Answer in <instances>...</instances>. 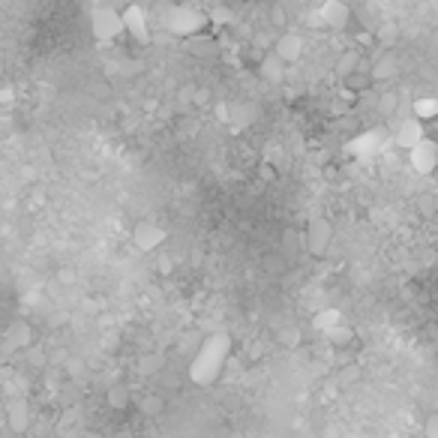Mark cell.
<instances>
[{"mask_svg":"<svg viewBox=\"0 0 438 438\" xmlns=\"http://www.w3.org/2000/svg\"><path fill=\"white\" fill-rule=\"evenodd\" d=\"M6 345L15 351H30L36 345V327L30 322H12L6 331Z\"/></svg>","mask_w":438,"mask_h":438,"instance_id":"obj_11","label":"cell"},{"mask_svg":"<svg viewBox=\"0 0 438 438\" xmlns=\"http://www.w3.org/2000/svg\"><path fill=\"white\" fill-rule=\"evenodd\" d=\"M396 108H399V94H394V90H385V94H378V99H376V112L385 117V121L396 117Z\"/></svg>","mask_w":438,"mask_h":438,"instance_id":"obj_19","label":"cell"},{"mask_svg":"<svg viewBox=\"0 0 438 438\" xmlns=\"http://www.w3.org/2000/svg\"><path fill=\"white\" fill-rule=\"evenodd\" d=\"M358 378H360V369L358 367H349V369L340 372V385H351V381H358Z\"/></svg>","mask_w":438,"mask_h":438,"instance_id":"obj_26","label":"cell"},{"mask_svg":"<svg viewBox=\"0 0 438 438\" xmlns=\"http://www.w3.org/2000/svg\"><path fill=\"white\" fill-rule=\"evenodd\" d=\"M342 90H345V94H351V96L369 94V90H372V78H369V63L367 60L360 63V69H354L351 76L342 78Z\"/></svg>","mask_w":438,"mask_h":438,"instance_id":"obj_14","label":"cell"},{"mask_svg":"<svg viewBox=\"0 0 438 438\" xmlns=\"http://www.w3.org/2000/svg\"><path fill=\"white\" fill-rule=\"evenodd\" d=\"M259 72H261L264 81H270V85H282V81H286V63H282L273 51H268L259 60Z\"/></svg>","mask_w":438,"mask_h":438,"instance_id":"obj_15","label":"cell"},{"mask_svg":"<svg viewBox=\"0 0 438 438\" xmlns=\"http://www.w3.org/2000/svg\"><path fill=\"white\" fill-rule=\"evenodd\" d=\"M282 237H286V243H291V240H297V231H291V228H288V231L282 234Z\"/></svg>","mask_w":438,"mask_h":438,"instance_id":"obj_29","label":"cell"},{"mask_svg":"<svg viewBox=\"0 0 438 438\" xmlns=\"http://www.w3.org/2000/svg\"><path fill=\"white\" fill-rule=\"evenodd\" d=\"M30 421H33L30 405H27L24 399H15V403L6 408V426H9V432H12V435L21 438V435L30 432Z\"/></svg>","mask_w":438,"mask_h":438,"instance_id":"obj_12","label":"cell"},{"mask_svg":"<svg viewBox=\"0 0 438 438\" xmlns=\"http://www.w3.org/2000/svg\"><path fill=\"white\" fill-rule=\"evenodd\" d=\"M423 139H426V126L417 123L414 117H405V121L396 126V132H394V144L399 150H405V153L412 150L417 141H423Z\"/></svg>","mask_w":438,"mask_h":438,"instance_id":"obj_10","label":"cell"},{"mask_svg":"<svg viewBox=\"0 0 438 438\" xmlns=\"http://www.w3.org/2000/svg\"><path fill=\"white\" fill-rule=\"evenodd\" d=\"M423 438H438V414H430L423 423Z\"/></svg>","mask_w":438,"mask_h":438,"instance_id":"obj_24","label":"cell"},{"mask_svg":"<svg viewBox=\"0 0 438 438\" xmlns=\"http://www.w3.org/2000/svg\"><path fill=\"white\" fill-rule=\"evenodd\" d=\"M0 385H3V378H0Z\"/></svg>","mask_w":438,"mask_h":438,"instance_id":"obj_30","label":"cell"},{"mask_svg":"<svg viewBox=\"0 0 438 438\" xmlns=\"http://www.w3.org/2000/svg\"><path fill=\"white\" fill-rule=\"evenodd\" d=\"M304 49H306V42H304V36L295 33V30H282L277 40H273V54L286 63V67H291V63H297L300 58H304Z\"/></svg>","mask_w":438,"mask_h":438,"instance_id":"obj_7","label":"cell"},{"mask_svg":"<svg viewBox=\"0 0 438 438\" xmlns=\"http://www.w3.org/2000/svg\"><path fill=\"white\" fill-rule=\"evenodd\" d=\"M105 403H108V408H114V412H126V408L132 405V390L126 385H112L105 390Z\"/></svg>","mask_w":438,"mask_h":438,"instance_id":"obj_18","label":"cell"},{"mask_svg":"<svg viewBox=\"0 0 438 438\" xmlns=\"http://www.w3.org/2000/svg\"><path fill=\"white\" fill-rule=\"evenodd\" d=\"M166 24H168V30L175 36H186V40H193V36L202 33L211 21H207V15L202 12V9H195V6H175V9H168Z\"/></svg>","mask_w":438,"mask_h":438,"instance_id":"obj_3","label":"cell"},{"mask_svg":"<svg viewBox=\"0 0 438 438\" xmlns=\"http://www.w3.org/2000/svg\"><path fill=\"white\" fill-rule=\"evenodd\" d=\"M231 333L228 331H216L211 333L207 340L198 345V351H195V358L189 360V381L198 387H207V385H213V381L222 376V367H225V360L231 358Z\"/></svg>","mask_w":438,"mask_h":438,"instance_id":"obj_1","label":"cell"},{"mask_svg":"<svg viewBox=\"0 0 438 438\" xmlns=\"http://www.w3.org/2000/svg\"><path fill=\"white\" fill-rule=\"evenodd\" d=\"M351 6L342 3V0H327V3L318 6L315 18L322 21L324 27H331V30H345V27L351 24Z\"/></svg>","mask_w":438,"mask_h":438,"instance_id":"obj_9","label":"cell"},{"mask_svg":"<svg viewBox=\"0 0 438 438\" xmlns=\"http://www.w3.org/2000/svg\"><path fill=\"white\" fill-rule=\"evenodd\" d=\"M412 117L417 123H423V126H430L435 117H438V99L435 96H421V99H414V105H412Z\"/></svg>","mask_w":438,"mask_h":438,"instance_id":"obj_16","label":"cell"},{"mask_svg":"<svg viewBox=\"0 0 438 438\" xmlns=\"http://www.w3.org/2000/svg\"><path fill=\"white\" fill-rule=\"evenodd\" d=\"M360 63H363V54H360V49H345L340 58H336V63H333V72L340 78H345V76H351L354 69H360Z\"/></svg>","mask_w":438,"mask_h":438,"instance_id":"obj_17","label":"cell"},{"mask_svg":"<svg viewBox=\"0 0 438 438\" xmlns=\"http://www.w3.org/2000/svg\"><path fill=\"white\" fill-rule=\"evenodd\" d=\"M327 336H331V342L333 345H351V340H354V333H351V327H333V331L331 333H327Z\"/></svg>","mask_w":438,"mask_h":438,"instance_id":"obj_22","label":"cell"},{"mask_svg":"<svg viewBox=\"0 0 438 438\" xmlns=\"http://www.w3.org/2000/svg\"><path fill=\"white\" fill-rule=\"evenodd\" d=\"M273 177H277V171H273V166L264 162V166H261V180H273Z\"/></svg>","mask_w":438,"mask_h":438,"instance_id":"obj_27","label":"cell"},{"mask_svg":"<svg viewBox=\"0 0 438 438\" xmlns=\"http://www.w3.org/2000/svg\"><path fill=\"white\" fill-rule=\"evenodd\" d=\"M166 240H168V231L159 222H153V219H141V222L132 228V243H135V249H141V252L159 249Z\"/></svg>","mask_w":438,"mask_h":438,"instance_id":"obj_5","label":"cell"},{"mask_svg":"<svg viewBox=\"0 0 438 438\" xmlns=\"http://www.w3.org/2000/svg\"><path fill=\"white\" fill-rule=\"evenodd\" d=\"M162 408H166V396H162V394H148V396H141V412L148 414V417L162 414Z\"/></svg>","mask_w":438,"mask_h":438,"instance_id":"obj_21","label":"cell"},{"mask_svg":"<svg viewBox=\"0 0 438 438\" xmlns=\"http://www.w3.org/2000/svg\"><path fill=\"white\" fill-rule=\"evenodd\" d=\"M408 162H412V168L417 175H432V168L438 166V144L435 139L426 135L423 141H417L412 150H408Z\"/></svg>","mask_w":438,"mask_h":438,"instance_id":"obj_8","label":"cell"},{"mask_svg":"<svg viewBox=\"0 0 438 438\" xmlns=\"http://www.w3.org/2000/svg\"><path fill=\"white\" fill-rule=\"evenodd\" d=\"M340 324H342L340 309H324V313H318V318H315V327L324 331V333H331L333 327H340Z\"/></svg>","mask_w":438,"mask_h":438,"instance_id":"obj_20","label":"cell"},{"mask_svg":"<svg viewBox=\"0 0 438 438\" xmlns=\"http://www.w3.org/2000/svg\"><path fill=\"white\" fill-rule=\"evenodd\" d=\"M162 367H166V363H162L159 354H150V358L141 360V372H144V376H148V372H159Z\"/></svg>","mask_w":438,"mask_h":438,"instance_id":"obj_23","label":"cell"},{"mask_svg":"<svg viewBox=\"0 0 438 438\" xmlns=\"http://www.w3.org/2000/svg\"><path fill=\"white\" fill-rule=\"evenodd\" d=\"M6 99H12V90H9V87L0 90V103H6Z\"/></svg>","mask_w":438,"mask_h":438,"instance_id":"obj_28","label":"cell"},{"mask_svg":"<svg viewBox=\"0 0 438 438\" xmlns=\"http://www.w3.org/2000/svg\"><path fill=\"white\" fill-rule=\"evenodd\" d=\"M399 72V63H396V58L390 51H385V54H378L376 60L369 63V78H372V85H381V81H390Z\"/></svg>","mask_w":438,"mask_h":438,"instance_id":"obj_13","label":"cell"},{"mask_svg":"<svg viewBox=\"0 0 438 438\" xmlns=\"http://www.w3.org/2000/svg\"><path fill=\"white\" fill-rule=\"evenodd\" d=\"M90 33L99 45H112L114 40L123 36V24H121V12L108 3H96L90 9Z\"/></svg>","mask_w":438,"mask_h":438,"instance_id":"obj_2","label":"cell"},{"mask_svg":"<svg viewBox=\"0 0 438 438\" xmlns=\"http://www.w3.org/2000/svg\"><path fill=\"white\" fill-rule=\"evenodd\" d=\"M121 24H123V33L132 36L139 45H148L150 42V24H148V15L139 3H130L121 12Z\"/></svg>","mask_w":438,"mask_h":438,"instance_id":"obj_6","label":"cell"},{"mask_svg":"<svg viewBox=\"0 0 438 438\" xmlns=\"http://www.w3.org/2000/svg\"><path fill=\"white\" fill-rule=\"evenodd\" d=\"M270 18H273L270 27H286L288 24L286 21V9H282V6H270Z\"/></svg>","mask_w":438,"mask_h":438,"instance_id":"obj_25","label":"cell"},{"mask_svg":"<svg viewBox=\"0 0 438 438\" xmlns=\"http://www.w3.org/2000/svg\"><path fill=\"white\" fill-rule=\"evenodd\" d=\"M331 240H333V225L327 216H313L306 225V252L313 255V259H324L327 249H331Z\"/></svg>","mask_w":438,"mask_h":438,"instance_id":"obj_4","label":"cell"}]
</instances>
